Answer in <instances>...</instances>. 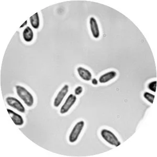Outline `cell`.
Returning a JSON list of instances; mask_svg holds the SVG:
<instances>
[{
	"label": "cell",
	"instance_id": "6da1fadb",
	"mask_svg": "<svg viewBox=\"0 0 157 157\" xmlns=\"http://www.w3.org/2000/svg\"><path fill=\"white\" fill-rule=\"evenodd\" d=\"M16 93L18 97L21 99L24 103L29 107H32L34 103V97L33 95L25 89L24 87L21 86H15Z\"/></svg>",
	"mask_w": 157,
	"mask_h": 157
},
{
	"label": "cell",
	"instance_id": "7a4b0ae2",
	"mask_svg": "<svg viewBox=\"0 0 157 157\" xmlns=\"http://www.w3.org/2000/svg\"><path fill=\"white\" fill-rule=\"evenodd\" d=\"M101 135L102 138L109 145L118 147L121 145V141L118 139L117 136L112 132L106 129H103L101 131Z\"/></svg>",
	"mask_w": 157,
	"mask_h": 157
},
{
	"label": "cell",
	"instance_id": "3957f363",
	"mask_svg": "<svg viewBox=\"0 0 157 157\" xmlns=\"http://www.w3.org/2000/svg\"><path fill=\"white\" fill-rule=\"evenodd\" d=\"M84 121H80L75 125L69 137L70 143H74L77 141L78 137L80 135L81 133L84 128Z\"/></svg>",
	"mask_w": 157,
	"mask_h": 157
},
{
	"label": "cell",
	"instance_id": "277c9868",
	"mask_svg": "<svg viewBox=\"0 0 157 157\" xmlns=\"http://www.w3.org/2000/svg\"><path fill=\"white\" fill-rule=\"evenodd\" d=\"M77 100L76 95H75L73 94H70L64 104H63L62 107H61L60 109V113L61 114H64L68 113L70 109L72 107V106L75 104Z\"/></svg>",
	"mask_w": 157,
	"mask_h": 157
},
{
	"label": "cell",
	"instance_id": "5b68a950",
	"mask_svg": "<svg viewBox=\"0 0 157 157\" xmlns=\"http://www.w3.org/2000/svg\"><path fill=\"white\" fill-rule=\"evenodd\" d=\"M6 102L7 105L13 109H15L18 112L24 113L25 112V107L20 101L14 97H9L6 98Z\"/></svg>",
	"mask_w": 157,
	"mask_h": 157
},
{
	"label": "cell",
	"instance_id": "8992f818",
	"mask_svg": "<svg viewBox=\"0 0 157 157\" xmlns=\"http://www.w3.org/2000/svg\"><path fill=\"white\" fill-rule=\"evenodd\" d=\"M69 86L68 84H65L62 89L59 91L57 96L56 97L54 101V105L55 107H58L63 102L66 95L69 92Z\"/></svg>",
	"mask_w": 157,
	"mask_h": 157
},
{
	"label": "cell",
	"instance_id": "52a82bcc",
	"mask_svg": "<svg viewBox=\"0 0 157 157\" xmlns=\"http://www.w3.org/2000/svg\"><path fill=\"white\" fill-rule=\"evenodd\" d=\"M89 24L90 30L92 36L95 39H98L100 37V33L97 20L93 17H91L90 18Z\"/></svg>",
	"mask_w": 157,
	"mask_h": 157
},
{
	"label": "cell",
	"instance_id": "ba28073f",
	"mask_svg": "<svg viewBox=\"0 0 157 157\" xmlns=\"http://www.w3.org/2000/svg\"><path fill=\"white\" fill-rule=\"evenodd\" d=\"M77 70L79 77L83 80L89 81L92 80V75L89 70L82 67H78L77 68Z\"/></svg>",
	"mask_w": 157,
	"mask_h": 157
},
{
	"label": "cell",
	"instance_id": "9c48e42d",
	"mask_svg": "<svg viewBox=\"0 0 157 157\" xmlns=\"http://www.w3.org/2000/svg\"><path fill=\"white\" fill-rule=\"evenodd\" d=\"M7 112L9 114L10 116H11L13 121L16 126H22L23 125L24 121L21 115H20L10 109H7Z\"/></svg>",
	"mask_w": 157,
	"mask_h": 157
},
{
	"label": "cell",
	"instance_id": "30bf717a",
	"mask_svg": "<svg viewBox=\"0 0 157 157\" xmlns=\"http://www.w3.org/2000/svg\"><path fill=\"white\" fill-rule=\"evenodd\" d=\"M117 76V73L115 71H111L100 76L98 81L100 83H106L107 82L110 81Z\"/></svg>",
	"mask_w": 157,
	"mask_h": 157
},
{
	"label": "cell",
	"instance_id": "8fae6325",
	"mask_svg": "<svg viewBox=\"0 0 157 157\" xmlns=\"http://www.w3.org/2000/svg\"><path fill=\"white\" fill-rule=\"evenodd\" d=\"M23 37L24 40L27 43H30L34 38V33L32 29L30 27H26L23 32Z\"/></svg>",
	"mask_w": 157,
	"mask_h": 157
},
{
	"label": "cell",
	"instance_id": "7c38bea8",
	"mask_svg": "<svg viewBox=\"0 0 157 157\" xmlns=\"http://www.w3.org/2000/svg\"><path fill=\"white\" fill-rule=\"evenodd\" d=\"M30 24L34 29H38L40 26V18H39V14L37 12L31 16L29 18Z\"/></svg>",
	"mask_w": 157,
	"mask_h": 157
},
{
	"label": "cell",
	"instance_id": "4fadbf2b",
	"mask_svg": "<svg viewBox=\"0 0 157 157\" xmlns=\"http://www.w3.org/2000/svg\"><path fill=\"white\" fill-rule=\"evenodd\" d=\"M144 98L146 99V100L148 101V102L150 103L151 104L153 103L154 102V99H155V95L152 94L151 93H149L148 92H145L143 94Z\"/></svg>",
	"mask_w": 157,
	"mask_h": 157
},
{
	"label": "cell",
	"instance_id": "5bb4252c",
	"mask_svg": "<svg viewBox=\"0 0 157 157\" xmlns=\"http://www.w3.org/2000/svg\"><path fill=\"white\" fill-rule=\"evenodd\" d=\"M147 87H148V89L150 90V91H152L154 92H155L156 89H157V81H154L150 82L148 84Z\"/></svg>",
	"mask_w": 157,
	"mask_h": 157
},
{
	"label": "cell",
	"instance_id": "9a60e30c",
	"mask_svg": "<svg viewBox=\"0 0 157 157\" xmlns=\"http://www.w3.org/2000/svg\"><path fill=\"white\" fill-rule=\"evenodd\" d=\"M83 92V88L81 86H78L75 90V95H80Z\"/></svg>",
	"mask_w": 157,
	"mask_h": 157
},
{
	"label": "cell",
	"instance_id": "2e32d148",
	"mask_svg": "<svg viewBox=\"0 0 157 157\" xmlns=\"http://www.w3.org/2000/svg\"><path fill=\"white\" fill-rule=\"evenodd\" d=\"M91 82H92V84L94 85V86H97L98 83V81L97 78H92V80H91Z\"/></svg>",
	"mask_w": 157,
	"mask_h": 157
},
{
	"label": "cell",
	"instance_id": "e0dca14e",
	"mask_svg": "<svg viewBox=\"0 0 157 157\" xmlns=\"http://www.w3.org/2000/svg\"><path fill=\"white\" fill-rule=\"evenodd\" d=\"M27 21H26L23 24H22V25H21V26L20 27V29H21V28H23V27H24V26H25L26 25H27Z\"/></svg>",
	"mask_w": 157,
	"mask_h": 157
}]
</instances>
